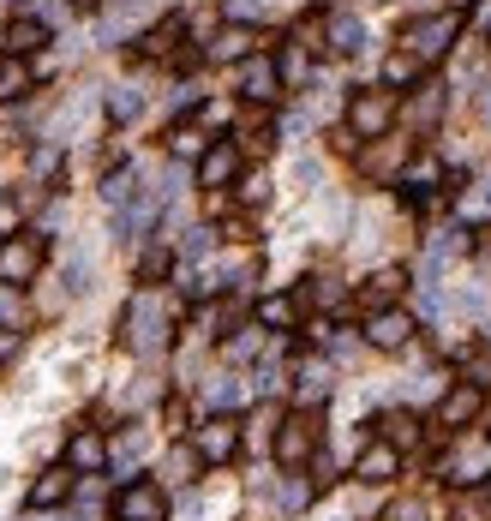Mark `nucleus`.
<instances>
[{"label": "nucleus", "mask_w": 491, "mask_h": 521, "mask_svg": "<svg viewBox=\"0 0 491 521\" xmlns=\"http://www.w3.org/2000/svg\"><path fill=\"white\" fill-rule=\"evenodd\" d=\"M168 306H162V294L156 288H138L132 300H126V312H120V342L132 348V354H162L168 348Z\"/></svg>", "instance_id": "1"}, {"label": "nucleus", "mask_w": 491, "mask_h": 521, "mask_svg": "<svg viewBox=\"0 0 491 521\" xmlns=\"http://www.w3.org/2000/svg\"><path fill=\"white\" fill-rule=\"evenodd\" d=\"M396 114H402V102H396L390 84H378V90H354V102H348V144H360V138H366V144L390 138Z\"/></svg>", "instance_id": "2"}, {"label": "nucleus", "mask_w": 491, "mask_h": 521, "mask_svg": "<svg viewBox=\"0 0 491 521\" xmlns=\"http://www.w3.org/2000/svg\"><path fill=\"white\" fill-rule=\"evenodd\" d=\"M456 42H462V12H426V18H414V24L402 30V48H408L420 66H438Z\"/></svg>", "instance_id": "3"}, {"label": "nucleus", "mask_w": 491, "mask_h": 521, "mask_svg": "<svg viewBox=\"0 0 491 521\" xmlns=\"http://www.w3.org/2000/svg\"><path fill=\"white\" fill-rule=\"evenodd\" d=\"M42 258H48V240H42V234H6V240H0V288L36 282Z\"/></svg>", "instance_id": "4"}, {"label": "nucleus", "mask_w": 491, "mask_h": 521, "mask_svg": "<svg viewBox=\"0 0 491 521\" xmlns=\"http://www.w3.org/2000/svg\"><path fill=\"white\" fill-rule=\"evenodd\" d=\"M192 456L210 462V468L234 462V456H240V420H234V414H210V420L192 432Z\"/></svg>", "instance_id": "5"}, {"label": "nucleus", "mask_w": 491, "mask_h": 521, "mask_svg": "<svg viewBox=\"0 0 491 521\" xmlns=\"http://www.w3.org/2000/svg\"><path fill=\"white\" fill-rule=\"evenodd\" d=\"M312 456H318V420L312 414H288L276 426V462L282 468H306Z\"/></svg>", "instance_id": "6"}, {"label": "nucleus", "mask_w": 491, "mask_h": 521, "mask_svg": "<svg viewBox=\"0 0 491 521\" xmlns=\"http://www.w3.org/2000/svg\"><path fill=\"white\" fill-rule=\"evenodd\" d=\"M114 521H168V492L156 480H126L114 498Z\"/></svg>", "instance_id": "7"}, {"label": "nucleus", "mask_w": 491, "mask_h": 521, "mask_svg": "<svg viewBox=\"0 0 491 521\" xmlns=\"http://www.w3.org/2000/svg\"><path fill=\"white\" fill-rule=\"evenodd\" d=\"M480 408H486V390L468 378V384H450L444 396H438V426L444 432H462V426H474L480 420Z\"/></svg>", "instance_id": "8"}, {"label": "nucleus", "mask_w": 491, "mask_h": 521, "mask_svg": "<svg viewBox=\"0 0 491 521\" xmlns=\"http://www.w3.org/2000/svg\"><path fill=\"white\" fill-rule=\"evenodd\" d=\"M396 474H402V450H396L390 438H372V444L354 456V480H360V486H390Z\"/></svg>", "instance_id": "9"}, {"label": "nucleus", "mask_w": 491, "mask_h": 521, "mask_svg": "<svg viewBox=\"0 0 491 521\" xmlns=\"http://www.w3.org/2000/svg\"><path fill=\"white\" fill-rule=\"evenodd\" d=\"M234 180H240V144L216 138V144L198 156V186H204V192H222V186H234Z\"/></svg>", "instance_id": "10"}, {"label": "nucleus", "mask_w": 491, "mask_h": 521, "mask_svg": "<svg viewBox=\"0 0 491 521\" xmlns=\"http://www.w3.org/2000/svg\"><path fill=\"white\" fill-rule=\"evenodd\" d=\"M240 96H246V102H276V96H282V66H276L270 54L240 60Z\"/></svg>", "instance_id": "11"}, {"label": "nucleus", "mask_w": 491, "mask_h": 521, "mask_svg": "<svg viewBox=\"0 0 491 521\" xmlns=\"http://www.w3.org/2000/svg\"><path fill=\"white\" fill-rule=\"evenodd\" d=\"M366 342H372L378 354H402V348L414 342V318L396 312V306H390V312H372V318H366Z\"/></svg>", "instance_id": "12"}, {"label": "nucleus", "mask_w": 491, "mask_h": 521, "mask_svg": "<svg viewBox=\"0 0 491 521\" xmlns=\"http://www.w3.org/2000/svg\"><path fill=\"white\" fill-rule=\"evenodd\" d=\"M108 456H114V450H108V438H102V432H90V426L66 438V468H72V474H102V468H108Z\"/></svg>", "instance_id": "13"}, {"label": "nucleus", "mask_w": 491, "mask_h": 521, "mask_svg": "<svg viewBox=\"0 0 491 521\" xmlns=\"http://www.w3.org/2000/svg\"><path fill=\"white\" fill-rule=\"evenodd\" d=\"M72 486H78V474H72L66 462L42 468V474H36V486H30V510H60V504L72 498Z\"/></svg>", "instance_id": "14"}, {"label": "nucleus", "mask_w": 491, "mask_h": 521, "mask_svg": "<svg viewBox=\"0 0 491 521\" xmlns=\"http://www.w3.org/2000/svg\"><path fill=\"white\" fill-rule=\"evenodd\" d=\"M252 42H258L252 24H222V30L204 42V54H210V60H252Z\"/></svg>", "instance_id": "15"}, {"label": "nucleus", "mask_w": 491, "mask_h": 521, "mask_svg": "<svg viewBox=\"0 0 491 521\" xmlns=\"http://www.w3.org/2000/svg\"><path fill=\"white\" fill-rule=\"evenodd\" d=\"M324 48H336V54H360V48H366V24H360L354 12H336V18L324 24Z\"/></svg>", "instance_id": "16"}, {"label": "nucleus", "mask_w": 491, "mask_h": 521, "mask_svg": "<svg viewBox=\"0 0 491 521\" xmlns=\"http://www.w3.org/2000/svg\"><path fill=\"white\" fill-rule=\"evenodd\" d=\"M300 306H306L300 294H264L258 300V324L264 330H294L300 324Z\"/></svg>", "instance_id": "17"}, {"label": "nucleus", "mask_w": 491, "mask_h": 521, "mask_svg": "<svg viewBox=\"0 0 491 521\" xmlns=\"http://www.w3.org/2000/svg\"><path fill=\"white\" fill-rule=\"evenodd\" d=\"M42 42H48V18H30L24 12V18L6 24V54H36Z\"/></svg>", "instance_id": "18"}, {"label": "nucleus", "mask_w": 491, "mask_h": 521, "mask_svg": "<svg viewBox=\"0 0 491 521\" xmlns=\"http://www.w3.org/2000/svg\"><path fill=\"white\" fill-rule=\"evenodd\" d=\"M330 390H336V378H330V366H324V360H306V366L294 372V396H300L306 408H312V402H324Z\"/></svg>", "instance_id": "19"}, {"label": "nucleus", "mask_w": 491, "mask_h": 521, "mask_svg": "<svg viewBox=\"0 0 491 521\" xmlns=\"http://www.w3.org/2000/svg\"><path fill=\"white\" fill-rule=\"evenodd\" d=\"M408 120H414V132H438V120H444V84H420Z\"/></svg>", "instance_id": "20"}, {"label": "nucleus", "mask_w": 491, "mask_h": 521, "mask_svg": "<svg viewBox=\"0 0 491 521\" xmlns=\"http://www.w3.org/2000/svg\"><path fill=\"white\" fill-rule=\"evenodd\" d=\"M402 288H408V276H402V270H378V276L366 282V294H360V306H366V312H390V300H396Z\"/></svg>", "instance_id": "21"}, {"label": "nucleus", "mask_w": 491, "mask_h": 521, "mask_svg": "<svg viewBox=\"0 0 491 521\" xmlns=\"http://www.w3.org/2000/svg\"><path fill=\"white\" fill-rule=\"evenodd\" d=\"M30 96V60L24 54H0V102Z\"/></svg>", "instance_id": "22"}, {"label": "nucleus", "mask_w": 491, "mask_h": 521, "mask_svg": "<svg viewBox=\"0 0 491 521\" xmlns=\"http://www.w3.org/2000/svg\"><path fill=\"white\" fill-rule=\"evenodd\" d=\"M402 156H408L402 138H378V144L366 150V174H402Z\"/></svg>", "instance_id": "23"}, {"label": "nucleus", "mask_w": 491, "mask_h": 521, "mask_svg": "<svg viewBox=\"0 0 491 521\" xmlns=\"http://www.w3.org/2000/svg\"><path fill=\"white\" fill-rule=\"evenodd\" d=\"M102 198L114 204V210H126V204H138L144 192H138V168H114L108 180H102Z\"/></svg>", "instance_id": "24"}, {"label": "nucleus", "mask_w": 491, "mask_h": 521, "mask_svg": "<svg viewBox=\"0 0 491 521\" xmlns=\"http://www.w3.org/2000/svg\"><path fill=\"white\" fill-rule=\"evenodd\" d=\"M180 30H186V24H180V18H168V24L144 30V36H138V48H144L150 60H162V54H174V48H180Z\"/></svg>", "instance_id": "25"}, {"label": "nucleus", "mask_w": 491, "mask_h": 521, "mask_svg": "<svg viewBox=\"0 0 491 521\" xmlns=\"http://www.w3.org/2000/svg\"><path fill=\"white\" fill-rule=\"evenodd\" d=\"M138 114H144V90H138V84H114V90H108V120L126 126V120H138Z\"/></svg>", "instance_id": "26"}, {"label": "nucleus", "mask_w": 491, "mask_h": 521, "mask_svg": "<svg viewBox=\"0 0 491 521\" xmlns=\"http://www.w3.org/2000/svg\"><path fill=\"white\" fill-rule=\"evenodd\" d=\"M402 186H408V204H414V198H426L432 186H444V168H438V162L426 156V162H414V168H402Z\"/></svg>", "instance_id": "27"}, {"label": "nucleus", "mask_w": 491, "mask_h": 521, "mask_svg": "<svg viewBox=\"0 0 491 521\" xmlns=\"http://www.w3.org/2000/svg\"><path fill=\"white\" fill-rule=\"evenodd\" d=\"M414 78H420V60H414L408 48H396V54L384 60V84L396 90V84H414Z\"/></svg>", "instance_id": "28"}, {"label": "nucleus", "mask_w": 491, "mask_h": 521, "mask_svg": "<svg viewBox=\"0 0 491 521\" xmlns=\"http://www.w3.org/2000/svg\"><path fill=\"white\" fill-rule=\"evenodd\" d=\"M168 150H174V156H192V162H198V156H204L210 144H204V132H198V126H186V120H180V126L168 132Z\"/></svg>", "instance_id": "29"}, {"label": "nucleus", "mask_w": 491, "mask_h": 521, "mask_svg": "<svg viewBox=\"0 0 491 521\" xmlns=\"http://www.w3.org/2000/svg\"><path fill=\"white\" fill-rule=\"evenodd\" d=\"M168 264H174V258H168V246H150V252L138 258V282H156V276H168Z\"/></svg>", "instance_id": "30"}, {"label": "nucleus", "mask_w": 491, "mask_h": 521, "mask_svg": "<svg viewBox=\"0 0 491 521\" xmlns=\"http://www.w3.org/2000/svg\"><path fill=\"white\" fill-rule=\"evenodd\" d=\"M378 426H384V438H390V444H396V450H402V444H408V438H420V426H414V420H408V414H384V420H378Z\"/></svg>", "instance_id": "31"}, {"label": "nucleus", "mask_w": 491, "mask_h": 521, "mask_svg": "<svg viewBox=\"0 0 491 521\" xmlns=\"http://www.w3.org/2000/svg\"><path fill=\"white\" fill-rule=\"evenodd\" d=\"M312 492H318L312 480H288V486H282V510H288V516H300V510L312 504Z\"/></svg>", "instance_id": "32"}, {"label": "nucleus", "mask_w": 491, "mask_h": 521, "mask_svg": "<svg viewBox=\"0 0 491 521\" xmlns=\"http://www.w3.org/2000/svg\"><path fill=\"white\" fill-rule=\"evenodd\" d=\"M258 342H264V324H252V330L228 336V354H234V360H252V354H258Z\"/></svg>", "instance_id": "33"}, {"label": "nucleus", "mask_w": 491, "mask_h": 521, "mask_svg": "<svg viewBox=\"0 0 491 521\" xmlns=\"http://www.w3.org/2000/svg\"><path fill=\"white\" fill-rule=\"evenodd\" d=\"M204 396H210V408H216V414H228V408L240 402V384H234V378H216V384H210Z\"/></svg>", "instance_id": "34"}, {"label": "nucleus", "mask_w": 491, "mask_h": 521, "mask_svg": "<svg viewBox=\"0 0 491 521\" xmlns=\"http://www.w3.org/2000/svg\"><path fill=\"white\" fill-rule=\"evenodd\" d=\"M384 521H426V504H420V498H396V504L384 510Z\"/></svg>", "instance_id": "35"}, {"label": "nucleus", "mask_w": 491, "mask_h": 521, "mask_svg": "<svg viewBox=\"0 0 491 521\" xmlns=\"http://www.w3.org/2000/svg\"><path fill=\"white\" fill-rule=\"evenodd\" d=\"M210 246H216V234H210V228H192V234H186V246H180V252H186V258H204V252H210Z\"/></svg>", "instance_id": "36"}, {"label": "nucleus", "mask_w": 491, "mask_h": 521, "mask_svg": "<svg viewBox=\"0 0 491 521\" xmlns=\"http://www.w3.org/2000/svg\"><path fill=\"white\" fill-rule=\"evenodd\" d=\"M276 66H282V78H306V48H288Z\"/></svg>", "instance_id": "37"}, {"label": "nucleus", "mask_w": 491, "mask_h": 521, "mask_svg": "<svg viewBox=\"0 0 491 521\" xmlns=\"http://www.w3.org/2000/svg\"><path fill=\"white\" fill-rule=\"evenodd\" d=\"M270 390H282V372L264 360V366H258V396H270Z\"/></svg>", "instance_id": "38"}, {"label": "nucleus", "mask_w": 491, "mask_h": 521, "mask_svg": "<svg viewBox=\"0 0 491 521\" xmlns=\"http://www.w3.org/2000/svg\"><path fill=\"white\" fill-rule=\"evenodd\" d=\"M0 324H12V288H0Z\"/></svg>", "instance_id": "39"}, {"label": "nucleus", "mask_w": 491, "mask_h": 521, "mask_svg": "<svg viewBox=\"0 0 491 521\" xmlns=\"http://www.w3.org/2000/svg\"><path fill=\"white\" fill-rule=\"evenodd\" d=\"M12 348H18V336H12V330H0V360H6Z\"/></svg>", "instance_id": "40"}, {"label": "nucleus", "mask_w": 491, "mask_h": 521, "mask_svg": "<svg viewBox=\"0 0 491 521\" xmlns=\"http://www.w3.org/2000/svg\"><path fill=\"white\" fill-rule=\"evenodd\" d=\"M480 120H486V126H491V84H486V90H480Z\"/></svg>", "instance_id": "41"}, {"label": "nucleus", "mask_w": 491, "mask_h": 521, "mask_svg": "<svg viewBox=\"0 0 491 521\" xmlns=\"http://www.w3.org/2000/svg\"><path fill=\"white\" fill-rule=\"evenodd\" d=\"M72 6H102V0H72Z\"/></svg>", "instance_id": "42"}]
</instances>
